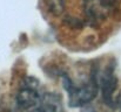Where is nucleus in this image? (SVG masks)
<instances>
[{
  "mask_svg": "<svg viewBox=\"0 0 121 112\" xmlns=\"http://www.w3.org/2000/svg\"><path fill=\"white\" fill-rule=\"evenodd\" d=\"M81 112H98V110L95 109V108H93V106H89L88 104H86V105H83V108H82V111Z\"/></svg>",
  "mask_w": 121,
  "mask_h": 112,
  "instance_id": "423d86ee",
  "label": "nucleus"
},
{
  "mask_svg": "<svg viewBox=\"0 0 121 112\" xmlns=\"http://www.w3.org/2000/svg\"><path fill=\"white\" fill-rule=\"evenodd\" d=\"M62 85L68 93V104L72 108H80L86 104H89L99 92V88L93 73L91 77L81 84H75L68 75H61Z\"/></svg>",
  "mask_w": 121,
  "mask_h": 112,
  "instance_id": "f257e3e1",
  "label": "nucleus"
},
{
  "mask_svg": "<svg viewBox=\"0 0 121 112\" xmlns=\"http://www.w3.org/2000/svg\"><path fill=\"white\" fill-rule=\"evenodd\" d=\"M114 103H115V105L119 108V110H120V112H121V92L118 95V97H117V99L114 100Z\"/></svg>",
  "mask_w": 121,
  "mask_h": 112,
  "instance_id": "0eeeda50",
  "label": "nucleus"
},
{
  "mask_svg": "<svg viewBox=\"0 0 121 112\" xmlns=\"http://www.w3.org/2000/svg\"><path fill=\"white\" fill-rule=\"evenodd\" d=\"M46 11L53 16H61L65 13L64 0H42Z\"/></svg>",
  "mask_w": 121,
  "mask_h": 112,
  "instance_id": "39448f33",
  "label": "nucleus"
},
{
  "mask_svg": "<svg viewBox=\"0 0 121 112\" xmlns=\"http://www.w3.org/2000/svg\"><path fill=\"white\" fill-rule=\"evenodd\" d=\"M114 68H115L114 63L113 64L108 63L102 69L95 67L92 70V73L95 77L98 88L101 91L102 99L109 106L115 105V103H114V92H115L117 86H118V78L114 74Z\"/></svg>",
  "mask_w": 121,
  "mask_h": 112,
  "instance_id": "f03ea898",
  "label": "nucleus"
},
{
  "mask_svg": "<svg viewBox=\"0 0 121 112\" xmlns=\"http://www.w3.org/2000/svg\"><path fill=\"white\" fill-rule=\"evenodd\" d=\"M38 81L33 77H26L17 93V105L21 110H31L40 103L41 96L38 91Z\"/></svg>",
  "mask_w": 121,
  "mask_h": 112,
  "instance_id": "7ed1b4c3",
  "label": "nucleus"
},
{
  "mask_svg": "<svg viewBox=\"0 0 121 112\" xmlns=\"http://www.w3.org/2000/svg\"><path fill=\"white\" fill-rule=\"evenodd\" d=\"M28 112H61L60 98L54 93H46L41 97L40 103Z\"/></svg>",
  "mask_w": 121,
  "mask_h": 112,
  "instance_id": "20e7f679",
  "label": "nucleus"
}]
</instances>
